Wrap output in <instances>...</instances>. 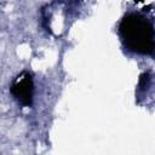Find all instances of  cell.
I'll use <instances>...</instances> for the list:
<instances>
[{
  "mask_svg": "<svg viewBox=\"0 0 155 155\" xmlns=\"http://www.w3.org/2000/svg\"><path fill=\"white\" fill-rule=\"evenodd\" d=\"M119 30L128 50L139 54L155 52V29L151 22L140 15H126L119 25Z\"/></svg>",
  "mask_w": 155,
  "mask_h": 155,
  "instance_id": "6da1fadb",
  "label": "cell"
},
{
  "mask_svg": "<svg viewBox=\"0 0 155 155\" xmlns=\"http://www.w3.org/2000/svg\"><path fill=\"white\" fill-rule=\"evenodd\" d=\"M10 91L18 103L24 107H30L33 104L34 93V82L31 74L28 71H22L21 74H18L12 81Z\"/></svg>",
  "mask_w": 155,
  "mask_h": 155,
  "instance_id": "7a4b0ae2",
  "label": "cell"
},
{
  "mask_svg": "<svg viewBox=\"0 0 155 155\" xmlns=\"http://www.w3.org/2000/svg\"><path fill=\"white\" fill-rule=\"evenodd\" d=\"M149 81H150V75H149V73H148V71L143 73V74L139 76V81H138V87H139V90H142V91L147 90L148 86H149Z\"/></svg>",
  "mask_w": 155,
  "mask_h": 155,
  "instance_id": "3957f363",
  "label": "cell"
}]
</instances>
